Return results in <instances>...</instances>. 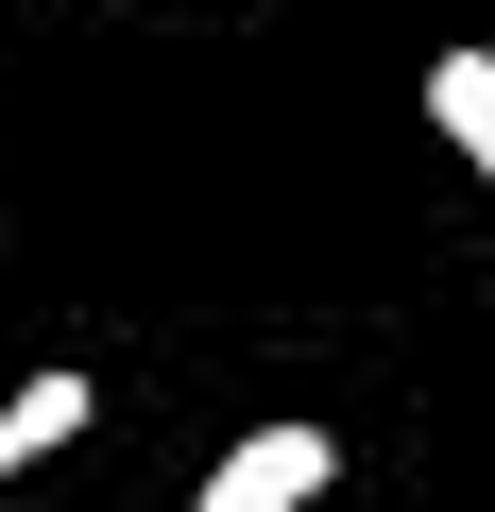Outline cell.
Returning <instances> with one entry per match:
<instances>
[{
	"label": "cell",
	"instance_id": "obj_3",
	"mask_svg": "<svg viewBox=\"0 0 495 512\" xmlns=\"http://www.w3.org/2000/svg\"><path fill=\"white\" fill-rule=\"evenodd\" d=\"M427 120H444V137H461V171L495 188V52H444V69H427Z\"/></svg>",
	"mask_w": 495,
	"mask_h": 512
},
{
	"label": "cell",
	"instance_id": "obj_1",
	"mask_svg": "<svg viewBox=\"0 0 495 512\" xmlns=\"http://www.w3.org/2000/svg\"><path fill=\"white\" fill-rule=\"evenodd\" d=\"M325 478H342V444H325L308 410H274V427H239V444L205 461V495H188V512H308Z\"/></svg>",
	"mask_w": 495,
	"mask_h": 512
},
{
	"label": "cell",
	"instance_id": "obj_2",
	"mask_svg": "<svg viewBox=\"0 0 495 512\" xmlns=\"http://www.w3.org/2000/svg\"><path fill=\"white\" fill-rule=\"evenodd\" d=\"M86 427H103V376H69V359H52V376H18V393H0V478H35V461H52V444H86Z\"/></svg>",
	"mask_w": 495,
	"mask_h": 512
}]
</instances>
